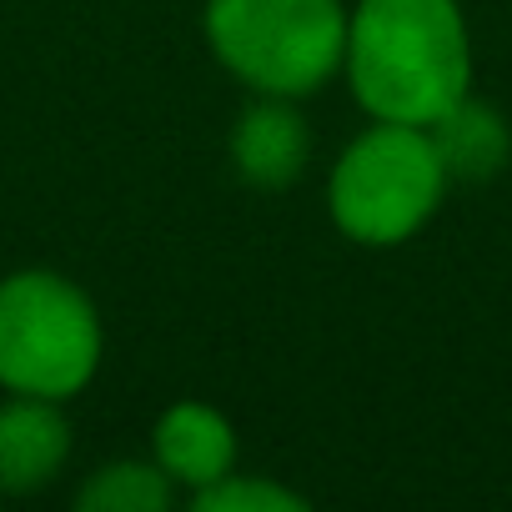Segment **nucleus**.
Instances as JSON below:
<instances>
[{
  "instance_id": "nucleus-1",
  "label": "nucleus",
  "mask_w": 512,
  "mask_h": 512,
  "mask_svg": "<svg viewBox=\"0 0 512 512\" xmlns=\"http://www.w3.org/2000/svg\"><path fill=\"white\" fill-rule=\"evenodd\" d=\"M342 71L372 121L432 126L472 81L457 0H362L347 16Z\"/></svg>"
},
{
  "instance_id": "nucleus-2",
  "label": "nucleus",
  "mask_w": 512,
  "mask_h": 512,
  "mask_svg": "<svg viewBox=\"0 0 512 512\" xmlns=\"http://www.w3.org/2000/svg\"><path fill=\"white\" fill-rule=\"evenodd\" d=\"M216 61L262 96H307L342 71V0H206Z\"/></svg>"
},
{
  "instance_id": "nucleus-3",
  "label": "nucleus",
  "mask_w": 512,
  "mask_h": 512,
  "mask_svg": "<svg viewBox=\"0 0 512 512\" xmlns=\"http://www.w3.org/2000/svg\"><path fill=\"white\" fill-rule=\"evenodd\" d=\"M101 367V317L91 297L56 272L0 282V387L66 402Z\"/></svg>"
},
{
  "instance_id": "nucleus-4",
  "label": "nucleus",
  "mask_w": 512,
  "mask_h": 512,
  "mask_svg": "<svg viewBox=\"0 0 512 512\" xmlns=\"http://www.w3.org/2000/svg\"><path fill=\"white\" fill-rule=\"evenodd\" d=\"M447 191V171L432 151L427 126L377 121L362 131L332 171V216L362 246H397L407 241Z\"/></svg>"
},
{
  "instance_id": "nucleus-5",
  "label": "nucleus",
  "mask_w": 512,
  "mask_h": 512,
  "mask_svg": "<svg viewBox=\"0 0 512 512\" xmlns=\"http://www.w3.org/2000/svg\"><path fill=\"white\" fill-rule=\"evenodd\" d=\"M231 161L251 186L287 191L312 161V131L302 111H292L287 96H262L231 126Z\"/></svg>"
},
{
  "instance_id": "nucleus-6",
  "label": "nucleus",
  "mask_w": 512,
  "mask_h": 512,
  "mask_svg": "<svg viewBox=\"0 0 512 512\" xmlns=\"http://www.w3.org/2000/svg\"><path fill=\"white\" fill-rule=\"evenodd\" d=\"M71 457V427L51 397H21L0 407V492H36Z\"/></svg>"
},
{
  "instance_id": "nucleus-7",
  "label": "nucleus",
  "mask_w": 512,
  "mask_h": 512,
  "mask_svg": "<svg viewBox=\"0 0 512 512\" xmlns=\"http://www.w3.org/2000/svg\"><path fill=\"white\" fill-rule=\"evenodd\" d=\"M156 462L166 467L171 482L201 492V487H211L216 477H226L236 467V432L216 407L176 402L156 422Z\"/></svg>"
},
{
  "instance_id": "nucleus-8",
  "label": "nucleus",
  "mask_w": 512,
  "mask_h": 512,
  "mask_svg": "<svg viewBox=\"0 0 512 512\" xmlns=\"http://www.w3.org/2000/svg\"><path fill=\"white\" fill-rule=\"evenodd\" d=\"M427 136H432V151H437L447 181L452 176L457 181H487L492 171H502L507 146H512L507 121L487 101H472V96H462L452 111H442L427 126Z\"/></svg>"
},
{
  "instance_id": "nucleus-9",
  "label": "nucleus",
  "mask_w": 512,
  "mask_h": 512,
  "mask_svg": "<svg viewBox=\"0 0 512 512\" xmlns=\"http://www.w3.org/2000/svg\"><path fill=\"white\" fill-rule=\"evenodd\" d=\"M176 482L161 462H106L91 472V482L76 492V507L86 512H161L171 507Z\"/></svg>"
},
{
  "instance_id": "nucleus-10",
  "label": "nucleus",
  "mask_w": 512,
  "mask_h": 512,
  "mask_svg": "<svg viewBox=\"0 0 512 512\" xmlns=\"http://www.w3.org/2000/svg\"><path fill=\"white\" fill-rule=\"evenodd\" d=\"M191 502L201 512H307V497H297L292 487L267 477H241V472L216 477L211 487L191 492Z\"/></svg>"
}]
</instances>
